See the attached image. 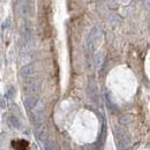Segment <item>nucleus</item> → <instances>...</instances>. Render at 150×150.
Returning a JSON list of instances; mask_svg holds the SVG:
<instances>
[{
  "label": "nucleus",
  "instance_id": "f257e3e1",
  "mask_svg": "<svg viewBox=\"0 0 150 150\" xmlns=\"http://www.w3.org/2000/svg\"><path fill=\"white\" fill-rule=\"evenodd\" d=\"M12 147L19 150L28 149L29 148V142L24 141V140H14V141H12Z\"/></svg>",
  "mask_w": 150,
  "mask_h": 150
}]
</instances>
